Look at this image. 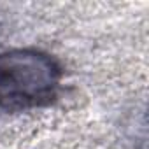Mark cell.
<instances>
[{"mask_svg":"<svg viewBox=\"0 0 149 149\" xmlns=\"http://www.w3.org/2000/svg\"><path fill=\"white\" fill-rule=\"evenodd\" d=\"M61 68L54 58L37 49L0 53V109L23 111L54 98Z\"/></svg>","mask_w":149,"mask_h":149,"instance_id":"cell-1","label":"cell"}]
</instances>
